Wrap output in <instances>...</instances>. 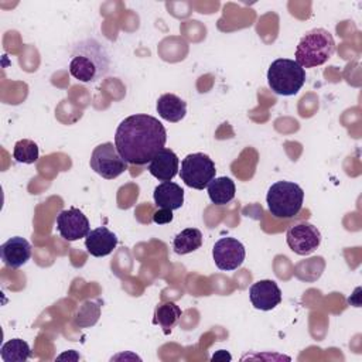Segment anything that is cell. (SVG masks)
<instances>
[{"label": "cell", "instance_id": "obj_1", "mask_svg": "<svg viewBox=\"0 0 362 362\" xmlns=\"http://www.w3.org/2000/svg\"><path fill=\"white\" fill-rule=\"evenodd\" d=\"M167 132L161 122L150 115H132L120 122L115 134V146L130 164L143 165L164 148Z\"/></svg>", "mask_w": 362, "mask_h": 362}, {"label": "cell", "instance_id": "obj_2", "mask_svg": "<svg viewBox=\"0 0 362 362\" xmlns=\"http://www.w3.org/2000/svg\"><path fill=\"white\" fill-rule=\"evenodd\" d=\"M110 68V57L103 44L95 38H86L75 44L69 59V74L79 82H96Z\"/></svg>", "mask_w": 362, "mask_h": 362}, {"label": "cell", "instance_id": "obj_3", "mask_svg": "<svg viewBox=\"0 0 362 362\" xmlns=\"http://www.w3.org/2000/svg\"><path fill=\"white\" fill-rule=\"evenodd\" d=\"M335 52L332 34L325 28L308 31L296 48V62L301 68H314L325 64Z\"/></svg>", "mask_w": 362, "mask_h": 362}, {"label": "cell", "instance_id": "obj_4", "mask_svg": "<svg viewBox=\"0 0 362 362\" xmlns=\"http://www.w3.org/2000/svg\"><path fill=\"white\" fill-rule=\"evenodd\" d=\"M305 82V69L294 59L279 58L273 61L267 71L269 88L281 96L296 95Z\"/></svg>", "mask_w": 362, "mask_h": 362}, {"label": "cell", "instance_id": "obj_5", "mask_svg": "<svg viewBox=\"0 0 362 362\" xmlns=\"http://www.w3.org/2000/svg\"><path fill=\"white\" fill-rule=\"evenodd\" d=\"M304 191L291 181H277L267 191L266 202L270 214L276 218H293L303 208Z\"/></svg>", "mask_w": 362, "mask_h": 362}, {"label": "cell", "instance_id": "obj_6", "mask_svg": "<svg viewBox=\"0 0 362 362\" xmlns=\"http://www.w3.org/2000/svg\"><path fill=\"white\" fill-rule=\"evenodd\" d=\"M215 163L204 153L188 154L181 161L180 177L184 184L194 189H204L215 178Z\"/></svg>", "mask_w": 362, "mask_h": 362}, {"label": "cell", "instance_id": "obj_7", "mask_svg": "<svg viewBox=\"0 0 362 362\" xmlns=\"http://www.w3.org/2000/svg\"><path fill=\"white\" fill-rule=\"evenodd\" d=\"M90 168L102 178L113 180L127 170V161L120 156L113 143L106 141L93 148Z\"/></svg>", "mask_w": 362, "mask_h": 362}, {"label": "cell", "instance_id": "obj_8", "mask_svg": "<svg viewBox=\"0 0 362 362\" xmlns=\"http://www.w3.org/2000/svg\"><path fill=\"white\" fill-rule=\"evenodd\" d=\"M286 242L294 253L307 256L320 246L321 233L317 226L308 222H300L288 228L286 233Z\"/></svg>", "mask_w": 362, "mask_h": 362}, {"label": "cell", "instance_id": "obj_9", "mask_svg": "<svg viewBox=\"0 0 362 362\" xmlns=\"http://www.w3.org/2000/svg\"><path fill=\"white\" fill-rule=\"evenodd\" d=\"M245 256V246L235 238H221L212 247L214 262L221 270L229 272L238 269L243 263Z\"/></svg>", "mask_w": 362, "mask_h": 362}, {"label": "cell", "instance_id": "obj_10", "mask_svg": "<svg viewBox=\"0 0 362 362\" xmlns=\"http://www.w3.org/2000/svg\"><path fill=\"white\" fill-rule=\"evenodd\" d=\"M57 229L65 240L74 242L85 238L90 232V225L82 211L78 208H69L58 214Z\"/></svg>", "mask_w": 362, "mask_h": 362}, {"label": "cell", "instance_id": "obj_11", "mask_svg": "<svg viewBox=\"0 0 362 362\" xmlns=\"http://www.w3.org/2000/svg\"><path fill=\"white\" fill-rule=\"evenodd\" d=\"M249 297L255 308L269 311L281 303V290L273 280H259L250 286Z\"/></svg>", "mask_w": 362, "mask_h": 362}, {"label": "cell", "instance_id": "obj_12", "mask_svg": "<svg viewBox=\"0 0 362 362\" xmlns=\"http://www.w3.org/2000/svg\"><path fill=\"white\" fill-rule=\"evenodd\" d=\"M0 256L6 266L18 269L31 257V245L21 236H13L0 246Z\"/></svg>", "mask_w": 362, "mask_h": 362}, {"label": "cell", "instance_id": "obj_13", "mask_svg": "<svg viewBox=\"0 0 362 362\" xmlns=\"http://www.w3.org/2000/svg\"><path fill=\"white\" fill-rule=\"evenodd\" d=\"M180 160L171 148H161L148 163V173L158 181H171L178 173Z\"/></svg>", "mask_w": 362, "mask_h": 362}, {"label": "cell", "instance_id": "obj_14", "mask_svg": "<svg viewBox=\"0 0 362 362\" xmlns=\"http://www.w3.org/2000/svg\"><path fill=\"white\" fill-rule=\"evenodd\" d=\"M117 245V236L106 226L92 229L85 239V247L89 255L95 257H103L113 252Z\"/></svg>", "mask_w": 362, "mask_h": 362}, {"label": "cell", "instance_id": "obj_15", "mask_svg": "<svg viewBox=\"0 0 362 362\" xmlns=\"http://www.w3.org/2000/svg\"><path fill=\"white\" fill-rule=\"evenodd\" d=\"M153 198L158 208L174 211L181 208L184 204V189L173 181H163L154 188Z\"/></svg>", "mask_w": 362, "mask_h": 362}, {"label": "cell", "instance_id": "obj_16", "mask_svg": "<svg viewBox=\"0 0 362 362\" xmlns=\"http://www.w3.org/2000/svg\"><path fill=\"white\" fill-rule=\"evenodd\" d=\"M157 113L161 119L177 123L187 115V102L174 93H164L157 100Z\"/></svg>", "mask_w": 362, "mask_h": 362}, {"label": "cell", "instance_id": "obj_17", "mask_svg": "<svg viewBox=\"0 0 362 362\" xmlns=\"http://www.w3.org/2000/svg\"><path fill=\"white\" fill-rule=\"evenodd\" d=\"M208 195L212 204L215 205H226L235 198L236 187L232 178L229 177H218L214 178L208 184Z\"/></svg>", "mask_w": 362, "mask_h": 362}, {"label": "cell", "instance_id": "obj_18", "mask_svg": "<svg viewBox=\"0 0 362 362\" xmlns=\"http://www.w3.org/2000/svg\"><path fill=\"white\" fill-rule=\"evenodd\" d=\"M202 245V233L197 228H187L175 235L173 240V249L177 255H187Z\"/></svg>", "mask_w": 362, "mask_h": 362}, {"label": "cell", "instance_id": "obj_19", "mask_svg": "<svg viewBox=\"0 0 362 362\" xmlns=\"http://www.w3.org/2000/svg\"><path fill=\"white\" fill-rule=\"evenodd\" d=\"M0 356L4 362H25L31 356V349L24 339L13 338L3 344Z\"/></svg>", "mask_w": 362, "mask_h": 362}, {"label": "cell", "instance_id": "obj_20", "mask_svg": "<svg viewBox=\"0 0 362 362\" xmlns=\"http://www.w3.org/2000/svg\"><path fill=\"white\" fill-rule=\"evenodd\" d=\"M181 314V308L173 301L160 304L154 313V324H160L167 334L178 322Z\"/></svg>", "mask_w": 362, "mask_h": 362}, {"label": "cell", "instance_id": "obj_21", "mask_svg": "<svg viewBox=\"0 0 362 362\" xmlns=\"http://www.w3.org/2000/svg\"><path fill=\"white\" fill-rule=\"evenodd\" d=\"M40 151H38V146L35 141L30 140V139H23L18 140L14 144L13 148V157L17 163L21 164H33L38 160Z\"/></svg>", "mask_w": 362, "mask_h": 362}, {"label": "cell", "instance_id": "obj_22", "mask_svg": "<svg viewBox=\"0 0 362 362\" xmlns=\"http://www.w3.org/2000/svg\"><path fill=\"white\" fill-rule=\"evenodd\" d=\"M99 315H100L99 304L93 301H86L79 307L75 315V324L79 327H90L98 321Z\"/></svg>", "mask_w": 362, "mask_h": 362}, {"label": "cell", "instance_id": "obj_23", "mask_svg": "<svg viewBox=\"0 0 362 362\" xmlns=\"http://www.w3.org/2000/svg\"><path fill=\"white\" fill-rule=\"evenodd\" d=\"M153 221L157 225H164V223H170L173 221V211L167 209V208H160L153 214Z\"/></svg>", "mask_w": 362, "mask_h": 362}]
</instances>
